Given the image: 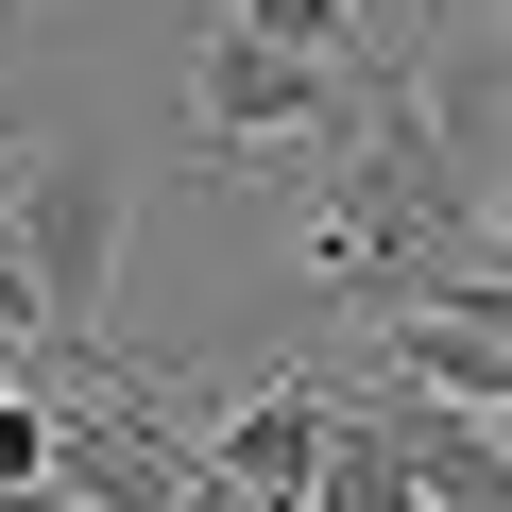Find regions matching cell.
Here are the masks:
<instances>
[{
    "label": "cell",
    "instance_id": "1",
    "mask_svg": "<svg viewBox=\"0 0 512 512\" xmlns=\"http://www.w3.org/2000/svg\"><path fill=\"white\" fill-rule=\"evenodd\" d=\"M120 205H137V171L103 137H52V154L0 171V239H18L52 342H86V359H103V291H120Z\"/></svg>",
    "mask_w": 512,
    "mask_h": 512
},
{
    "label": "cell",
    "instance_id": "2",
    "mask_svg": "<svg viewBox=\"0 0 512 512\" xmlns=\"http://www.w3.org/2000/svg\"><path fill=\"white\" fill-rule=\"evenodd\" d=\"M188 120H205L222 171L308 154V137L342 120V69H325V52H274V35H239V18H205V52H188Z\"/></svg>",
    "mask_w": 512,
    "mask_h": 512
},
{
    "label": "cell",
    "instance_id": "3",
    "mask_svg": "<svg viewBox=\"0 0 512 512\" xmlns=\"http://www.w3.org/2000/svg\"><path fill=\"white\" fill-rule=\"evenodd\" d=\"M325 427H342V376H256V393H222V410L188 427V461H205V478H239V495H274V512H308Z\"/></svg>",
    "mask_w": 512,
    "mask_h": 512
},
{
    "label": "cell",
    "instance_id": "4",
    "mask_svg": "<svg viewBox=\"0 0 512 512\" xmlns=\"http://www.w3.org/2000/svg\"><path fill=\"white\" fill-rule=\"evenodd\" d=\"M376 393H444V410H495V393H512V325H495V291H427V308H376Z\"/></svg>",
    "mask_w": 512,
    "mask_h": 512
},
{
    "label": "cell",
    "instance_id": "5",
    "mask_svg": "<svg viewBox=\"0 0 512 512\" xmlns=\"http://www.w3.org/2000/svg\"><path fill=\"white\" fill-rule=\"evenodd\" d=\"M359 410H376V444H393L410 495H444V512H512V444H495V410H444V393H359Z\"/></svg>",
    "mask_w": 512,
    "mask_h": 512
},
{
    "label": "cell",
    "instance_id": "6",
    "mask_svg": "<svg viewBox=\"0 0 512 512\" xmlns=\"http://www.w3.org/2000/svg\"><path fill=\"white\" fill-rule=\"evenodd\" d=\"M308 512H427V495L393 478V444H376L359 393H342V427H325V461H308Z\"/></svg>",
    "mask_w": 512,
    "mask_h": 512
},
{
    "label": "cell",
    "instance_id": "7",
    "mask_svg": "<svg viewBox=\"0 0 512 512\" xmlns=\"http://www.w3.org/2000/svg\"><path fill=\"white\" fill-rule=\"evenodd\" d=\"M222 18H239V35H274V52H325V69L359 52V0H222Z\"/></svg>",
    "mask_w": 512,
    "mask_h": 512
},
{
    "label": "cell",
    "instance_id": "8",
    "mask_svg": "<svg viewBox=\"0 0 512 512\" xmlns=\"http://www.w3.org/2000/svg\"><path fill=\"white\" fill-rule=\"evenodd\" d=\"M171 512H274V495H239V478H188V495H171Z\"/></svg>",
    "mask_w": 512,
    "mask_h": 512
},
{
    "label": "cell",
    "instance_id": "9",
    "mask_svg": "<svg viewBox=\"0 0 512 512\" xmlns=\"http://www.w3.org/2000/svg\"><path fill=\"white\" fill-rule=\"evenodd\" d=\"M35 18H52V0H0V69H18V35H35Z\"/></svg>",
    "mask_w": 512,
    "mask_h": 512
},
{
    "label": "cell",
    "instance_id": "10",
    "mask_svg": "<svg viewBox=\"0 0 512 512\" xmlns=\"http://www.w3.org/2000/svg\"><path fill=\"white\" fill-rule=\"evenodd\" d=\"M0 512H69V495H52V478H35V495H0Z\"/></svg>",
    "mask_w": 512,
    "mask_h": 512
},
{
    "label": "cell",
    "instance_id": "11",
    "mask_svg": "<svg viewBox=\"0 0 512 512\" xmlns=\"http://www.w3.org/2000/svg\"><path fill=\"white\" fill-rule=\"evenodd\" d=\"M0 393H18V342H0Z\"/></svg>",
    "mask_w": 512,
    "mask_h": 512
}]
</instances>
